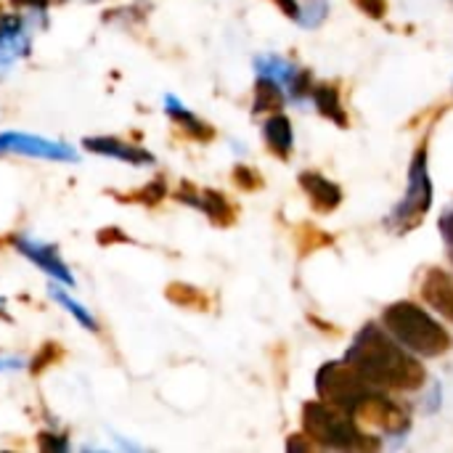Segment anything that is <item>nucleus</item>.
<instances>
[{
  "instance_id": "obj_9",
  "label": "nucleus",
  "mask_w": 453,
  "mask_h": 453,
  "mask_svg": "<svg viewBox=\"0 0 453 453\" xmlns=\"http://www.w3.org/2000/svg\"><path fill=\"white\" fill-rule=\"evenodd\" d=\"M11 244H13L24 257H29L37 268H42L48 276H53V279L61 281L64 287H74V276H72V271L66 268V263L58 257V250H56L53 244L35 242V239H27V236H13Z\"/></svg>"
},
{
  "instance_id": "obj_36",
  "label": "nucleus",
  "mask_w": 453,
  "mask_h": 453,
  "mask_svg": "<svg viewBox=\"0 0 453 453\" xmlns=\"http://www.w3.org/2000/svg\"><path fill=\"white\" fill-rule=\"evenodd\" d=\"M451 260H453V250H451Z\"/></svg>"
},
{
  "instance_id": "obj_34",
  "label": "nucleus",
  "mask_w": 453,
  "mask_h": 453,
  "mask_svg": "<svg viewBox=\"0 0 453 453\" xmlns=\"http://www.w3.org/2000/svg\"><path fill=\"white\" fill-rule=\"evenodd\" d=\"M11 3L19 8H48L53 0H11Z\"/></svg>"
},
{
  "instance_id": "obj_29",
  "label": "nucleus",
  "mask_w": 453,
  "mask_h": 453,
  "mask_svg": "<svg viewBox=\"0 0 453 453\" xmlns=\"http://www.w3.org/2000/svg\"><path fill=\"white\" fill-rule=\"evenodd\" d=\"M438 228H441V236H443V239H446V242L453 247V210H449V212H443V215H441Z\"/></svg>"
},
{
  "instance_id": "obj_6",
  "label": "nucleus",
  "mask_w": 453,
  "mask_h": 453,
  "mask_svg": "<svg viewBox=\"0 0 453 453\" xmlns=\"http://www.w3.org/2000/svg\"><path fill=\"white\" fill-rule=\"evenodd\" d=\"M358 422L366 427H377L388 435H406L411 430V414L406 406L395 403L385 390H372L353 411Z\"/></svg>"
},
{
  "instance_id": "obj_21",
  "label": "nucleus",
  "mask_w": 453,
  "mask_h": 453,
  "mask_svg": "<svg viewBox=\"0 0 453 453\" xmlns=\"http://www.w3.org/2000/svg\"><path fill=\"white\" fill-rule=\"evenodd\" d=\"M50 297H53L61 308H66V311H69V313H72V316H74V319H77L88 332H98V321L90 316V311H88L85 305H80L77 300H72V297H69L66 292H61L58 287H50Z\"/></svg>"
},
{
  "instance_id": "obj_32",
  "label": "nucleus",
  "mask_w": 453,
  "mask_h": 453,
  "mask_svg": "<svg viewBox=\"0 0 453 453\" xmlns=\"http://www.w3.org/2000/svg\"><path fill=\"white\" fill-rule=\"evenodd\" d=\"M24 364H21V358H16V356H0V374L3 372H19Z\"/></svg>"
},
{
  "instance_id": "obj_2",
  "label": "nucleus",
  "mask_w": 453,
  "mask_h": 453,
  "mask_svg": "<svg viewBox=\"0 0 453 453\" xmlns=\"http://www.w3.org/2000/svg\"><path fill=\"white\" fill-rule=\"evenodd\" d=\"M385 329L414 356L441 358L453 348L451 334L414 300H398L382 311Z\"/></svg>"
},
{
  "instance_id": "obj_14",
  "label": "nucleus",
  "mask_w": 453,
  "mask_h": 453,
  "mask_svg": "<svg viewBox=\"0 0 453 453\" xmlns=\"http://www.w3.org/2000/svg\"><path fill=\"white\" fill-rule=\"evenodd\" d=\"M263 141L268 146V151L279 159H289L292 149H295V133H292V122L287 114L276 111L268 117V122L263 125Z\"/></svg>"
},
{
  "instance_id": "obj_19",
  "label": "nucleus",
  "mask_w": 453,
  "mask_h": 453,
  "mask_svg": "<svg viewBox=\"0 0 453 453\" xmlns=\"http://www.w3.org/2000/svg\"><path fill=\"white\" fill-rule=\"evenodd\" d=\"M165 295H167V300H173L180 308H199V311L210 308V297L191 284H170Z\"/></svg>"
},
{
  "instance_id": "obj_17",
  "label": "nucleus",
  "mask_w": 453,
  "mask_h": 453,
  "mask_svg": "<svg viewBox=\"0 0 453 453\" xmlns=\"http://www.w3.org/2000/svg\"><path fill=\"white\" fill-rule=\"evenodd\" d=\"M295 247H297V257L305 260V257H311V255H316L321 250L334 247V234H329V231L319 228L316 223L305 220V223L295 226Z\"/></svg>"
},
{
  "instance_id": "obj_22",
  "label": "nucleus",
  "mask_w": 453,
  "mask_h": 453,
  "mask_svg": "<svg viewBox=\"0 0 453 453\" xmlns=\"http://www.w3.org/2000/svg\"><path fill=\"white\" fill-rule=\"evenodd\" d=\"M297 3H300L297 21H300L305 29L321 27L324 19L329 16V0H297Z\"/></svg>"
},
{
  "instance_id": "obj_16",
  "label": "nucleus",
  "mask_w": 453,
  "mask_h": 453,
  "mask_svg": "<svg viewBox=\"0 0 453 453\" xmlns=\"http://www.w3.org/2000/svg\"><path fill=\"white\" fill-rule=\"evenodd\" d=\"M165 109H167V114L183 127V133L188 135V138H194V141H202V143H207V141H212L215 138V127L212 125H207L204 119H199L194 111H188L175 96H165Z\"/></svg>"
},
{
  "instance_id": "obj_7",
  "label": "nucleus",
  "mask_w": 453,
  "mask_h": 453,
  "mask_svg": "<svg viewBox=\"0 0 453 453\" xmlns=\"http://www.w3.org/2000/svg\"><path fill=\"white\" fill-rule=\"evenodd\" d=\"M0 154H24L35 159H50V162H77V151L66 143L48 141L29 133H0Z\"/></svg>"
},
{
  "instance_id": "obj_20",
  "label": "nucleus",
  "mask_w": 453,
  "mask_h": 453,
  "mask_svg": "<svg viewBox=\"0 0 453 453\" xmlns=\"http://www.w3.org/2000/svg\"><path fill=\"white\" fill-rule=\"evenodd\" d=\"M255 69H257V74H263V77H271V80H276L279 85L284 82H289L292 80V74H295V66L287 61V58H281V56H260L257 61H255Z\"/></svg>"
},
{
  "instance_id": "obj_27",
  "label": "nucleus",
  "mask_w": 453,
  "mask_h": 453,
  "mask_svg": "<svg viewBox=\"0 0 453 453\" xmlns=\"http://www.w3.org/2000/svg\"><path fill=\"white\" fill-rule=\"evenodd\" d=\"M353 5L364 16H369L372 21H382L388 16V11H390V3L388 0H353Z\"/></svg>"
},
{
  "instance_id": "obj_5",
  "label": "nucleus",
  "mask_w": 453,
  "mask_h": 453,
  "mask_svg": "<svg viewBox=\"0 0 453 453\" xmlns=\"http://www.w3.org/2000/svg\"><path fill=\"white\" fill-rule=\"evenodd\" d=\"M372 390H380L374 385H369L345 358L342 361H329L319 369L316 374V393H319V401L329 403V406H337L348 414L356 411V406L372 393Z\"/></svg>"
},
{
  "instance_id": "obj_26",
  "label": "nucleus",
  "mask_w": 453,
  "mask_h": 453,
  "mask_svg": "<svg viewBox=\"0 0 453 453\" xmlns=\"http://www.w3.org/2000/svg\"><path fill=\"white\" fill-rule=\"evenodd\" d=\"M64 358V350L56 345V342H48V345H42V350L37 353V358L32 361V374H40V372H45L48 366H53L56 361H61Z\"/></svg>"
},
{
  "instance_id": "obj_25",
  "label": "nucleus",
  "mask_w": 453,
  "mask_h": 453,
  "mask_svg": "<svg viewBox=\"0 0 453 453\" xmlns=\"http://www.w3.org/2000/svg\"><path fill=\"white\" fill-rule=\"evenodd\" d=\"M313 74H311V69H295V74H292V80L287 82V88H289V96L295 98V101H303V98H308L311 96V90H313Z\"/></svg>"
},
{
  "instance_id": "obj_31",
  "label": "nucleus",
  "mask_w": 453,
  "mask_h": 453,
  "mask_svg": "<svg viewBox=\"0 0 453 453\" xmlns=\"http://www.w3.org/2000/svg\"><path fill=\"white\" fill-rule=\"evenodd\" d=\"M98 239H101V244H117V242H130L122 231H117V228H106V231H101L98 234Z\"/></svg>"
},
{
  "instance_id": "obj_33",
  "label": "nucleus",
  "mask_w": 453,
  "mask_h": 453,
  "mask_svg": "<svg viewBox=\"0 0 453 453\" xmlns=\"http://www.w3.org/2000/svg\"><path fill=\"white\" fill-rule=\"evenodd\" d=\"M40 446H42V449H53V451H64V449H66V441H64V438L40 435Z\"/></svg>"
},
{
  "instance_id": "obj_3",
  "label": "nucleus",
  "mask_w": 453,
  "mask_h": 453,
  "mask_svg": "<svg viewBox=\"0 0 453 453\" xmlns=\"http://www.w3.org/2000/svg\"><path fill=\"white\" fill-rule=\"evenodd\" d=\"M303 433L319 446L332 451H380V441L366 435L356 417L329 406L324 401H308L303 406Z\"/></svg>"
},
{
  "instance_id": "obj_23",
  "label": "nucleus",
  "mask_w": 453,
  "mask_h": 453,
  "mask_svg": "<svg viewBox=\"0 0 453 453\" xmlns=\"http://www.w3.org/2000/svg\"><path fill=\"white\" fill-rule=\"evenodd\" d=\"M122 202H141V204H159L165 196H167V186H165V180L162 178H157V180H151L149 186H143V188H138V191H130V194H117Z\"/></svg>"
},
{
  "instance_id": "obj_30",
  "label": "nucleus",
  "mask_w": 453,
  "mask_h": 453,
  "mask_svg": "<svg viewBox=\"0 0 453 453\" xmlns=\"http://www.w3.org/2000/svg\"><path fill=\"white\" fill-rule=\"evenodd\" d=\"M271 3H276V8H279L284 16H289V19L297 21V13H300V3H297V0H271Z\"/></svg>"
},
{
  "instance_id": "obj_35",
  "label": "nucleus",
  "mask_w": 453,
  "mask_h": 453,
  "mask_svg": "<svg viewBox=\"0 0 453 453\" xmlns=\"http://www.w3.org/2000/svg\"><path fill=\"white\" fill-rule=\"evenodd\" d=\"M0 319H3V321H11V316L5 313V303H3V300H0Z\"/></svg>"
},
{
  "instance_id": "obj_12",
  "label": "nucleus",
  "mask_w": 453,
  "mask_h": 453,
  "mask_svg": "<svg viewBox=\"0 0 453 453\" xmlns=\"http://www.w3.org/2000/svg\"><path fill=\"white\" fill-rule=\"evenodd\" d=\"M85 149L98 154V157H111V159H119V162H127V165H138V167H146V165H154V154L141 149V146H133V143H125L114 135H93V138H85Z\"/></svg>"
},
{
  "instance_id": "obj_8",
  "label": "nucleus",
  "mask_w": 453,
  "mask_h": 453,
  "mask_svg": "<svg viewBox=\"0 0 453 453\" xmlns=\"http://www.w3.org/2000/svg\"><path fill=\"white\" fill-rule=\"evenodd\" d=\"M175 199H178V202H183V204L196 207L199 212H204V215L210 218V223H215V226H220V228L234 226V223H236V218H239L236 204H231L226 194L212 191V188L199 191V188H196V186H191L188 180H183V183H180V188L175 191Z\"/></svg>"
},
{
  "instance_id": "obj_15",
  "label": "nucleus",
  "mask_w": 453,
  "mask_h": 453,
  "mask_svg": "<svg viewBox=\"0 0 453 453\" xmlns=\"http://www.w3.org/2000/svg\"><path fill=\"white\" fill-rule=\"evenodd\" d=\"M29 48L24 35V21L19 16H0V66L16 61Z\"/></svg>"
},
{
  "instance_id": "obj_4",
  "label": "nucleus",
  "mask_w": 453,
  "mask_h": 453,
  "mask_svg": "<svg viewBox=\"0 0 453 453\" xmlns=\"http://www.w3.org/2000/svg\"><path fill=\"white\" fill-rule=\"evenodd\" d=\"M433 196H435V188H433V178H430V141L422 138L411 154L406 194L398 202V207L393 210L390 226L398 234H409V231L419 228L433 207Z\"/></svg>"
},
{
  "instance_id": "obj_18",
  "label": "nucleus",
  "mask_w": 453,
  "mask_h": 453,
  "mask_svg": "<svg viewBox=\"0 0 453 453\" xmlns=\"http://www.w3.org/2000/svg\"><path fill=\"white\" fill-rule=\"evenodd\" d=\"M284 93L281 85L271 77H257L255 82V104H252V114H276L284 109Z\"/></svg>"
},
{
  "instance_id": "obj_28",
  "label": "nucleus",
  "mask_w": 453,
  "mask_h": 453,
  "mask_svg": "<svg viewBox=\"0 0 453 453\" xmlns=\"http://www.w3.org/2000/svg\"><path fill=\"white\" fill-rule=\"evenodd\" d=\"M287 449H289V451L308 453V451H313V449H319V446H316V443H313V441H311L305 433H297V435H292V438L287 441Z\"/></svg>"
},
{
  "instance_id": "obj_10",
  "label": "nucleus",
  "mask_w": 453,
  "mask_h": 453,
  "mask_svg": "<svg viewBox=\"0 0 453 453\" xmlns=\"http://www.w3.org/2000/svg\"><path fill=\"white\" fill-rule=\"evenodd\" d=\"M297 183H300V188L305 191L311 207H313L319 215H332V212L342 204V199H345L342 186L334 183V180H329L326 175H321V173H316V170H303V173L297 175Z\"/></svg>"
},
{
  "instance_id": "obj_1",
  "label": "nucleus",
  "mask_w": 453,
  "mask_h": 453,
  "mask_svg": "<svg viewBox=\"0 0 453 453\" xmlns=\"http://www.w3.org/2000/svg\"><path fill=\"white\" fill-rule=\"evenodd\" d=\"M345 361L380 390L414 393L422 390L427 382V369L422 366V361L409 348H403L385 326L377 324L361 326L345 353Z\"/></svg>"
},
{
  "instance_id": "obj_11",
  "label": "nucleus",
  "mask_w": 453,
  "mask_h": 453,
  "mask_svg": "<svg viewBox=\"0 0 453 453\" xmlns=\"http://www.w3.org/2000/svg\"><path fill=\"white\" fill-rule=\"evenodd\" d=\"M419 289H422V300L453 324V273L443 268H427Z\"/></svg>"
},
{
  "instance_id": "obj_13",
  "label": "nucleus",
  "mask_w": 453,
  "mask_h": 453,
  "mask_svg": "<svg viewBox=\"0 0 453 453\" xmlns=\"http://www.w3.org/2000/svg\"><path fill=\"white\" fill-rule=\"evenodd\" d=\"M311 98H313V104H316V109H319L321 117L332 119V122H334L337 127H342V130L350 127V114H348V109L342 106L340 82L332 80V82H319V85H313Z\"/></svg>"
},
{
  "instance_id": "obj_24",
  "label": "nucleus",
  "mask_w": 453,
  "mask_h": 453,
  "mask_svg": "<svg viewBox=\"0 0 453 453\" xmlns=\"http://www.w3.org/2000/svg\"><path fill=\"white\" fill-rule=\"evenodd\" d=\"M231 178H234V183L242 188V191H260L263 186H265V180H263V175L255 170V167H250V165H236L234 167V173H231Z\"/></svg>"
}]
</instances>
